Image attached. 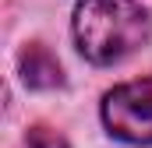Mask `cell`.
I'll return each instance as SVG.
<instances>
[{
    "label": "cell",
    "instance_id": "obj_1",
    "mask_svg": "<svg viewBox=\"0 0 152 148\" xmlns=\"http://www.w3.org/2000/svg\"><path fill=\"white\" fill-rule=\"evenodd\" d=\"M152 39V14L138 0H81L75 7V42L85 60L110 67Z\"/></svg>",
    "mask_w": 152,
    "mask_h": 148
},
{
    "label": "cell",
    "instance_id": "obj_2",
    "mask_svg": "<svg viewBox=\"0 0 152 148\" xmlns=\"http://www.w3.org/2000/svg\"><path fill=\"white\" fill-rule=\"evenodd\" d=\"M103 123L127 145H152V74L103 95Z\"/></svg>",
    "mask_w": 152,
    "mask_h": 148
},
{
    "label": "cell",
    "instance_id": "obj_3",
    "mask_svg": "<svg viewBox=\"0 0 152 148\" xmlns=\"http://www.w3.org/2000/svg\"><path fill=\"white\" fill-rule=\"evenodd\" d=\"M18 64H21V81L28 88H57V85H64V71H60L57 57L46 46H28Z\"/></svg>",
    "mask_w": 152,
    "mask_h": 148
},
{
    "label": "cell",
    "instance_id": "obj_4",
    "mask_svg": "<svg viewBox=\"0 0 152 148\" xmlns=\"http://www.w3.org/2000/svg\"><path fill=\"white\" fill-rule=\"evenodd\" d=\"M25 145L28 148H67L64 141V134H57L53 127H28V134H25Z\"/></svg>",
    "mask_w": 152,
    "mask_h": 148
}]
</instances>
